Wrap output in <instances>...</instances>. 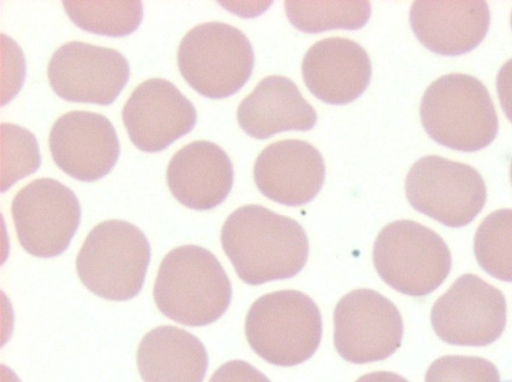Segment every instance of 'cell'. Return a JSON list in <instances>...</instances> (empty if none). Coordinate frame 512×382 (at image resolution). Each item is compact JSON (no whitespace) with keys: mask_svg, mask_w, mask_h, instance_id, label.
Returning <instances> with one entry per match:
<instances>
[{"mask_svg":"<svg viewBox=\"0 0 512 382\" xmlns=\"http://www.w3.org/2000/svg\"><path fill=\"white\" fill-rule=\"evenodd\" d=\"M221 244L240 279L250 285L297 275L309 252L296 220L260 205L232 212L222 226Z\"/></svg>","mask_w":512,"mask_h":382,"instance_id":"obj_1","label":"cell"},{"mask_svg":"<svg viewBox=\"0 0 512 382\" xmlns=\"http://www.w3.org/2000/svg\"><path fill=\"white\" fill-rule=\"evenodd\" d=\"M229 278L207 249L185 245L163 258L153 288L154 301L166 317L187 326L219 319L231 301Z\"/></svg>","mask_w":512,"mask_h":382,"instance_id":"obj_2","label":"cell"},{"mask_svg":"<svg viewBox=\"0 0 512 382\" xmlns=\"http://www.w3.org/2000/svg\"><path fill=\"white\" fill-rule=\"evenodd\" d=\"M420 118L434 141L458 151L483 149L498 132L488 90L477 78L462 73L443 75L427 87Z\"/></svg>","mask_w":512,"mask_h":382,"instance_id":"obj_3","label":"cell"},{"mask_svg":"<svg viewBox=\"0 0 512 382\" xmlns=\"http://www.w3.org/2000/svg\"><path fill=\"white\" fill-rule=\"evenodd\" d=\"M253 351L282 367L303 363L317 350L322 337L319 308L305 293L279 290L258 298L245 320Z\"/></svg>","mask_w":512,"mask_h":382,"instance_id":"obj_4","label":"cell"},{"mask_svg":"<svg viewBox=\"0 0 512 382\" xmlns=\"http://www.w3.org/2000/svg\"><path fill=\"white\" fill-rule=\"evenodd\" d=\"M150 260L143 232L122 220H106L87 235L76 258L77 274L95 295L125 301L141 290Z\"/></svg>","mask_w":512,"mask_h":382,"instance_id":"obj_5","label":"cell"},{"mask_svg":"<svg viewBox=\"0 0 512 382\" xmlns=\"http://www.w3.org/2000/svg\"><path fill=\"white\" fill-rule=\"evenodd\" d=\"M177 62L181 75L195 91L221 99L247 82L254 67V52L248 38L236 27L207 22L183 37Z\"/></svg>","mask_w":512,"mask_h":382,"instance_id":"obj_6","label":"cell"},{"mask_svg":"<svg viewBox=\"0 0 512 382\" xmlns=\"http://www.w3.org/2000/svg\"><path fill=\"white\" fill-rule=\"evenodd\" d=\"M373 263L390 287L419 297L431 293L445 280L452 259L447 244L436 232L412 220H397L379 232Z\"/></svg>","mask_w":512,"mask_h":382,"instance_id":"obj_7","label":"cell"},{"mask_svg":"<svg viewBox=\"0 0 512 382\" xmlns=\"http://www.w3.org/2000/svg\"><path fill=\"white\" fill-rule=\"evenodd\" d=\"M405 192L414 209L449 227L469 224L486 201V186L475 168L437 155L412 165Z\"/></svg>","mask_w":512,"mask_h":382,"instance_id":"obj_8","label":"cell"},{"mask_svg":"<svg viewBox=\"0 0 512 382\" xmlns=\"http://www.w3.org/2000/svg\"><path fill=\"white\" fill-rule=\"evenodd\" d=\"M11 213L24 250L51 258L68 247L79 226L81 209L70 188L53 178H39L18 191Z\"/></svg>","mask_w":512,"mask_h":382,"instance_id":"obj_9","label":"cell"},{"mask_svg":"<svg viewBox=\"0 0 512 382\" xmlns=\"http://www.w3.org/2000/svg\"><path fill=\"white\" fill-rule=\"evenodd\" d=\"M333 316L334 345L348 362L383 360L401 345V314L389 299L374 290L356 289L344 295Z\"/></svg>","mask_w":512,"mask_h":382,"instance_id":"obj_10","label":"cell"},{"mask_svg":"<svg viewBox=\"0 0 512 382\" xmlns=\"http://www.w3.org/2000/svg\"><path fill=\"white\" fill-rule=\"evenodd\" d=\"M431 324L446 343L488 345L500 337L506 324L504 295L474 274L462 275L434 303Z\"/></svg>","mask_w":512,"mask_h":382,"instance_id":"obj_11","label":"cell"},{"mask_svg":"<svg viewBox=\"0 0 512 382\" xmlns=\"http://www.w3.org/2000/svg\"><path fill=\"white\" fill-rule=\"evenodd\" d=\"M47 74L62 99L109 105L127 83L130 69L127 59L115 49L72 41L54 52Z\"/></svg>","mask_w":512,"mask_h":382,"instance_id":"obj_12","label":"cell"},{"mask_svg":"<svg viewBox=\"0 0 512 382\" xmlns=\"http://www.w3.org/2000/svg\"><path fill=\"white\" fill-rule=\"evenodd\" d=\"M132 143L144 152H159L192 130L193 104L171 82L152 78L139 84L122 110Z\"/></svg>","mask_w":512,"mask_h":382,"instance_id":"obj_13","label":"cell"},{"mask_svg":"<svg viewBox=\"0 0 512 382\" xmlns=\"http://www.w3.org/2000/svg\"><path fill=\"white\" fill-rule=\"evenodd\" d=\"M56 165L76 180L92 182L108 174L117 162L120 146L112 123L89 111L60 116L49 134Z\"/></svg>","mask_w":512,"mask_h":382,"instance_id":"obj_14","label":"cell"},{"mask_svg":"<svg viewBox=\"0 0 512 382\" xmlns=\"http://www.w3.org/2000/svg\"><path fill=\"white\" fill-rule=\"evenodd\" d=\"M253 174L264 196L287 206H300L310 202L322 188L325 165L313 145L286 139L270 144L259 154Z\"/></svg>","mask_w":512,"mask_h":382,"instance_id":"obj_15","label":"cell"},{"mask_svg":"<svg viewBox=\"0 0 512 382\" xmlns=\"http://www.w3.org/2000/svg\"><path fill=\"white\" fill-rule=\"evenodd\" d=\"M409 20L427 49L455 56L471 51L483 40L490 12L482 0H418L411 5Z\"/></svg>","mask_w":512,"mask_h":382,"instance_id":"obj_16","label":"cell"},{"mask_svg":"<svg viewBox=\"0 0 512 382\" xmlns=\"http://www.w3.org/2000/svg\"><path fill=\"white\" fill-rule=\"evenodd\" d=\"M302 75L315 97L328 104L342 105L365 91L371 78V62L358 43L347 38H327L307 51Z\"/></svg>","mask_w":512,"mask_h":382,"instance_id":"obj_17","label":"cell"},{"mask_svg":"<svg viewBox=\"0 0 512 382\" xmlns=\"http://www.w3.org/2000/svg\"><path fill=\"white\" fill-rule=\"evenodd\" d=\"M167 184L184 206L208 210L224 201L233 184V166L226 152L206 140L179 149L167 167Z\"/></svg>","mask_w":512,"mask_h":382,"instance_id":"obj_18","label":"cell"},{"mask_svg":"<svg viewBox=\"0 0 512 382\" xmlns=\"http://www.w3.org/2000/svg\"><path fill=\"white\" fill-rule=\"evenodd\" d=\"M237 119L245 133L266 139L282 131L310 130L317 115L294 82L281 75H270L241 101Z\"/></svg>","mask_w":512,"mask_h":382,"instance_id":"obj_19","label":"cell"},{"mask_svg":"<svg viewBox=\"0 0 512 382\" xmlns=\"http://www.w3.org/2000/svg\"><path fill=\"white\" fill-rule=\"evenodd\" d=\"M137 366L144 382H202L208 356L196 336L165 325L144 335L137 350Z\"/></svg>","mask_w":512,"mask_h":382,"instance_id":"obj_20","label":"cell"},{"mask_svg":"<svg viewBox=\"0 0 512 382\" xmlns=\"http://www.w3.org/2000/svg\"><path fill=\"white\" fill-rule=\"evenodd\" d=\"M63 7L79 28L100 35L120 37L133 33L143 17L141 1H63Z\"/></svg>","mask_w":512,"mask_h":382,"instance_id":"obj_21","label":"cell"},{"mask_svg":"<svg viewBox=\"0 0 512 382\" xmlns=\"http://www.w3.org/2000/svg\"><path fill=\"white\" fill-rule=\"evenodd\" d=\"M290 22L300 31L318 33L329 29L356 30L371 13L369 1H285Z\"/></svg>","mask_w":512,"mask_h":382,"instance_id":"obj_22","label":"cell"},{"mask_svg":"<svg viewBox=\"0 0 512 382\" xmlns=\"http://www.w3.org/2000/svg\"><path fill=\"white\" fill-rule=\"evenodd\" d=\"M474 253L487 273L512 282V209H499L485 217L475 234Z\"/></svg>","mask_w":512,"mask_h":382,"instance_id":"obj_23","label":"cell"},{"mask_svg":"<svg viewBox=\"0 0 512 382\" xmlns=\"http://www.w3.org/2000/svg\"><path fill=\"white\" fill-rule=\"evenodd\" d=\"M41 157L35 136L12 123L1 124V190L32 174Z\"/></svg>","mask_w":512,"mask_h":382,"instance_id":"obj_24","label":"cell"},{"mask_svg":"<svg viewBox=\"0 0 512 382\" xmlns=\"http://www.w3.org/2000/svg\"><path fill=\"white\" fill-rule=\"evenodd\" d=\"M493 363L476 356L447 355L428 368L425 382H499Z\"/></svg>","mask_w":512,"mask_h":382,"instance_id":"obj_25","label":"cell"},{"mask_svg":"<svg viewBox=\"0 0 512 382\" xmlns=\"http://www.w3.org/2000/svg\"><path fill=\"white\" fill-rule=\"evenodd\" d=\"M6 41L8 43L7 47L2 43L8 52V55L3 53V57L7 59V63L3 61V64L7 65V76L3 78V84L6 80L7 84L3 86L2 105L10 101L17 94L25 77V61L21 50L11 38L6 37Z\"/></svg>","mask_w":512,"mask_h":382,"instance_id":"obj_26","label":"cell"},{"mask_svg":"<svg viewBox=\"0 0 512 382\" xmlns=\"http://www.w3.org/2000/svg\"><path fill=\"white\" fill-rule=\"evenodd\" d=\"M209 382H271L262 372L243 360H232L221 365Z\"/></svg>","mask_w":512,"mask_h":382,"instance_id":"obj_27","label":"cell"},{"mask_svg":"<svg viewBox=\"0 0 512 382\" xmlns=\"http://www.w3.org/2000/svg\"><path fill=\"white\" fill-rule=\"evenodd\" d=\"M496 86L501 107L507 118L512 122V58L500 68Z\"/></svg>","mask_w":512,"mask_h":382,"instance_id":"obj_28","label":"cell"},{"mask_svg":"<svg viewBox=\"0 0 512 382\" xmlns=\"http://www.w3.org/2000/svg\"><path fill=\"white\" fill-rule=\"evenodd\" d=\"M356 382H408L402 376L389 371H375L358 378Z\"/></svg>","mask_w":512,"mask_h":382,"instance_id":"obj_29","label":"cell"},{"mask_svg":"<svg viewBox=\"0 0 512 382\" xmlns=\"http://www.w3.org/2000/svg\"><path fill=\"white\" fill-rule=\"evenodd\" d=\"M510 179H511V183H512V161H511V167H510Z\"/></svg>","mask_w":512,"mask_h":382,"instance_id":"obj_30","label":"cell"},{"mask_svg":"<svg viewBox=\"0 0 512 382\" xmlns=\"http://www.w3.org/2000/svg\"><path fill=\"white\" fill-rule=\"evenodd\" d=\"M510 21H511V27H512V13H511V18H510Z\"/></svg>","mask_w":512,"mask_h":382,"instance_id":"obj_31","label":"cell"},{"mask_svg":"<svg viewBox=\"0 0 512 382\" xmlns=\"http://www.w3.org/2000/svg\"><path fill=\"white\" fill-rule=\"evenodd\" d=\"M504 382H512V379L506 380V381H504Z\"/></svg>","mask_w":512,"mask_h":382,"instance_id":"obj_32","label":"cell"}]
</instances>
